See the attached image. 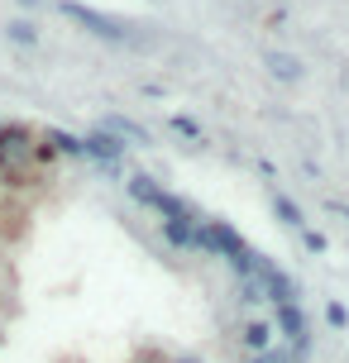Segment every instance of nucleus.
Wrapping results in <instances>:
<instances>
[{
  "instance_id": "1",
  "label": "nucleus",
  "mask_w": 349,
  "mask_h": 363,
  "mask_svg": "<svg viewBox=\"0 0 349 363\" xmlns=\"http://www.w3.org/2000/svg\"><path fill=\"white\" fill-rule=\"evenodd\" d=\"M62 15L77 19V24H82L87 34H96V38H111V43H125V38H129L125 24H115L111 15H101V10H87V5H77V0H62Z\"/></svg>"
},
{
  "instance_id": "2",
  "label": "nucleus",
  "mask_w": 349,
  "mask_h": 363,
  "mask_svg": "<svg viewBox=\"0 0 349 363\" xmlns=\"http://www.w3.org/2000/svg\"><path fill=\"white\" fill-rule=\"evenodd\" d=\"M120 139H111V134H92V139H82V153H92V158H101V163H115L120 158Z\"/></svg>"
},
{
  "instance_id": "3",
  "label": "nucleus",
  "mask_w": 349,
  "mask_h": 363,
  "mask_svg": "<svg viewBox=\"0 0 349 363\" xmlns=\"http://www.w3.org/2000/svg\"><path fill=\"white\" fill-rule=\"evenodd\" d=\"M268 67H273V77H282V82H297V77H301V62L287 57V53H273V57H268Z\"/></svg>"
},
{
  "instance_id": "4",
  "label": "nucleus",
  "mask_w": 349,
  "mask_h": 363,
  "mask_svg": "<svg viewBox=\"0 0 349 363\" xmlns=\"http://www.w3.org/2000/svg\"><path fill=\"white\" fill-rule=\"evenodd\" d=\"M5 34H10V43H24V48L38 43V29L29 24V19H10V24H5Z\"/></svg>"
},
{
  "instance_id": "5",
  "label": "nucleus",
  "mask_w": 349,
  "mask_h": 363,
  "mask_svg": "<svg viewBox=\"0 0 349 363\" xmlns=\"http://www.w3.org/2000/svg\"><path fill=\"white\" fill-rule=\"evenodd\" d=\"M111 129H120V134H129V139H144V129L134 125V120H111Z\"/></svg>"
},
{
  "instance_id": "6",
  "label": "nucleus",
  "mask_w": 349,
  "mask_h": 363,
  "mask_svg": "<svg viewBox=\"0 0 349 363\" xmlns=\"http://www.w3.org/2000/svg\"><path fill=\"white\" fill-rule=\"evenodd\" d=\"M19 5H38V0H19Z\"/></svg>"
}]
</instances>
